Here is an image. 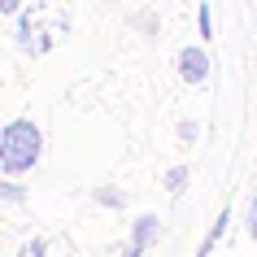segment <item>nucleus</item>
<instances>
[{"label":"nucleus","mask_w":257,"mask_h":257,"mask_svg":"<svg viewBox=\"0 0 257 257\" xmlns=\"http://www.w3.org/2000/svg\"><path fill=\"white\" fill-rule=\"evenodd\" d=\"M153 240H157V218H140V222H136V231H131V244L149 248Z\"/></svg>","instance_id":"7ed1b4c3"},{"label":"nucleus","mask_w":257,"mask_h":257,"mask_svg":"<svg viewBox=\"0 0 257 257\" xmlns=\"http://www.w3.org/2000/svg\"><path fill=\"white\" fill-rule=\"evenodd\" d=\"M122 257H144V248H140V244H126V253Z\"/></svg>","instance_id":"6e6552de"},{"label":"nucleus","mask_w":257,"mask_h":257,"mask_svg":"<svg viewBox=\"0 0 257 257\" xmlns=\"http://www.w3.org/2000/svg\"><path fill=\"white\" fill-rule=\"evenodd\" d=\"M205 74H209V61H205V53L188 48V53H183V79H188V83H201Z\"/></svg>","instance_id":"f03ea898"},{"label":"nucleus","mask_w":257,"mask_h":257,"mask_svg":"<svg viewBox=\"0 0 257 257\" xmlns=\"http://www.w3.org/2000/svg\"><path fill=\"white\" fill-rule=\"evenodd\" d=\"M35 157H40V131L31 122H9L0 136V166L9 175H22L27 166H35Z\"/></svg>","instance_id":"f257e3e1"},{"label":"nucleus","mask_w":257,"mask_h":257,"mask_svg":"<svg viewBox=\"0 0 257 257\" xmlns=\"http://www.w3.org/2000/svg\"><path fill=\"white\" fill-rule=\"evenodd\" d=\"M183 183H188V170H170V175H166V188L170 192H179Z\"/></svg>","instance_id":"39448f33"},{"label":"nucleus","mask_w":257,"mask_h":257,"mask_svg":"<svg viewBox=\"0 0 257 257\" xmlns=\"http://www.w3.org/2000/svg\"><path fill=\"white\" fill-rule=\"evenodd\" d=\"M248 231H253V235H257V201L248 205Z\"/></svg>","instance_id":"0eeeda50"},{"label":"nucleus","mask_w":257,"mask_h":257,"mask_svg":"<svg viewBox=\"0 0 257 257\" xmlns=\"http://www.w3.org/2000/svg\"><path fill=\"white\" fill-rule=\"evenodd\" d=\"M22 257H44V244H40V240H35V244H27V253H22Z\"/></svg>","instance_id":"423d86ee"},{"label":"nucleus","mask_w":257,"mask_h":257,"mask_svg":"<svg viewBox=\"0 0 257 257\" xmlns=\"http://www.w3.org/2000/svg\"><path fill=\"white\" fill-rule=\"evenodd\" d=\"M227 218H231V214H218V222L209 227V235H205V244H201V253H196V257H209V248L218 244V235H222V227H227Z\"/></svg>","instance_id":"20e7f679"}]
</instances>
